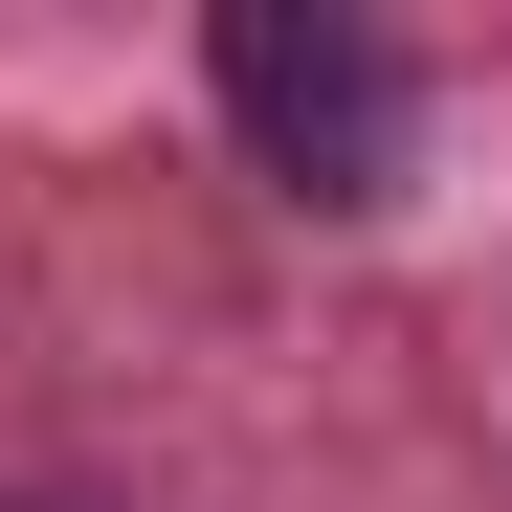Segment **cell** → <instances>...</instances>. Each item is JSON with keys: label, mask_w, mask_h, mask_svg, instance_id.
<instances>
[{"label": "cell", "mask_w": 512, "mask_h": 512, "mask_svg": "<svg viewBox=\"0 0 512 512\" xmlns=\"http://www.w3.org/2000/svg\"><path fill=\"white\" fill-rule=\"evenodd\" d=\"M223 112H245V156H268L290 201H379L401 134H423L401 45L334 23V0H223Z\"/></svg>", "instance_id": "6da1fadb"}]
</instances>
